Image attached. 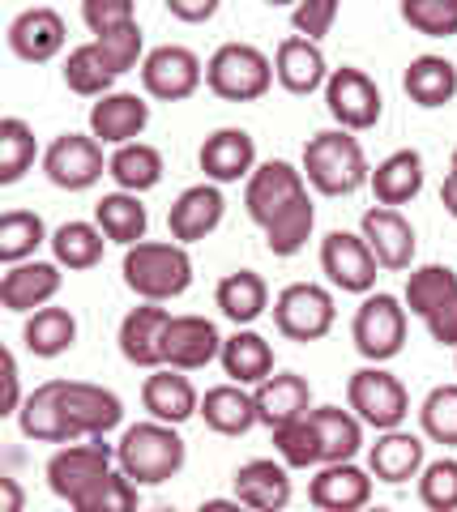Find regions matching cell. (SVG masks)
<instances>
[{"label":"cell","mask_w":457,"mask_h":512,"mask_svg":"<svg viewBox=\"0 0 457 512\" xmlns=\"http://www.w3.org/2000/svg\"><path fill=\"white\" fill-rule=\"evenodd\" d=\"M22 436L39 444H82L103 440L107 431L124 423V402L90 380H43L39 389L26 393L18 410Z\"/></svg>","instance_id":"cell-1"},{"label":"cell","mask_w":457,"mask_h":512,"mask_svg":"<svg viewBox=\"0 0 457 512\" xmlns=\"http://www.w3.org/2000/svg\"><path fill=\"white\" fill-rule=\"evenodd\" d=\"M244 205L248 218L265 231V248L282 256V261L304 252L312 227H317V205L308 197L304 171H295L282 158L252 171V180L244 184Z\"/></svg>","instance_id":"cell-2"},{"label":"cell","mask_w":457,"mask_h":512,"mask_svg":"<svg viewBox=\"0 0 457 512\" xmlns=\"http://www.w3.org/2000/svg\"><path fill=\"white\" fill-rule=\"evenodd\" d=\"M304 180L321 197H351L372 180L368 154L346 128H325L304 146Z\"/></svg>","instance_id":"cell-3"},{"label":"cell","mask_w":457,"mask_h":512,"mask_svg":"<svg viewBox=\"0 0 457 512\" xmlns=\"http://www.w3.org/2000/svg\"><path fill=\"white\" fill-rule=\"evenodd\" d=\"M120 274L137 299L167 303L193 286V256H188L184 244H154V239H146L137 248H124Z\"/></svg>","instance_id":"cell-4"},{"label":"cell","mask_w":457,"mask_h":512,"mask_svg":"<svg viewBox=\"0 0 457 512\" xmlns=\"http://www.w3.org/2000/svg\"><path fill=\"white\" fill-rule=\"evenodd\" d=\"M184 457H188V448L180 440V431L167 423H154V419L124 427V436L116 444L120 470L129 474L137 487H159L167 478H176L184 470Z\"/></svg>","instance_id":"cell-5"},{"label":"cell","mask_w":457,"mask_h":512,"mask_svg":"<svg viewBox=\"0 0 457 512\" xmlns=\"http://www.w3.org/2000/svg\"><path fill=\"white\" fill-rule=\"evenodd\" d=\"M206 86L227 103H252L274 86V60L252 43H223L206 60Z\"/></svg>","instance_id":"cell-6"},{"label":"cell","mask_w":457,"mask_h":512,"mask_svg":"<svg viewBox=\"0 0 457 512\" xmlns=\"http://www.w3.org/2000/svg\"><path fill=\"white\" fill-rule=\"evenodd\" d=\"M346 406L364 427H376V431H398L411 414V393L406 384L385 372V367H359V372L346 380Z\"/></svg>","instance_id":"cell-7"},{"label":"cell","mask_w":457,"mask_h":512,"mask_svg":"<svg viewBox=\"0 0 457 512\" xmlns=\"http://www.w3.org/2000/svg\"><path fill=\"white\" fill-rule=\"evenodd\" d=\"M406 308L428 325L432 342L457 346V274L449 265H419L406 278Z\"/></svg>","instance_id":"cell-8"},{"label":"cell","mask_w":457,"mask_h":512,"mask_svg":"<svg viewBox=\"0 0 457 512\" xmlns=\"http://www.w3.org/2000/svg\"><path fill=\"white\" fill-rule=\"evenodd\" d=\"M112 461H116V453L103 440L65 444V448H56L52 453V461H47V487H52L56 500H65L69 508H77L107 474H112Z\"/></svg>","instance_id":"cell-9"},{"label":"cell","mask_w":457,"mask_h":512,"mask_svg":"<svg viewBox=\"0 0 457 512\" xmlns=\"http://www.w3.org/2000/svg\"><path fill=\"white\" fill-rule=\"evenodd\" d=\"M351 338H355V350L364 355L368 363H389L402 355L406 346V308L402 299L393 295H368L364 303H359V312L351 320Z\"/></svg>","instance_id":"cell-10"},{"label":"cell","mask_w":457,"mask_h":512,"mask_svg":"<svg viewBox=\"0 0 457 512\" xmlns=\"http://www.w3.org/2000/svg\"><path fill=\"white\" fill-rule=\"evenodd\" d=\"M334 295L317 282H291L282 286L278 299H274V325L282 338L291 342H317L334 329Z\"/></svg>","instance_id":"cell-11"},{"label":"cell","mask_w":457,"mask_h":512,"mask_svg":"<svg viewBox=\"0 0 457 512\" xmlns=\"http://www.w3.org/2000/svg\"><path fill=\"white\" fill-rule=\"evenodd\" d=\"M201 82H206V64L197 60L193 47L163 43L141 60V86H146L150 99H163V103L193 99Z\"/></svg>","instance_id":"cell-12"},{"label":"cell","mask_w":457,"mask_h":512,"mask_svg":"<svg viewBox=\"0 0 457 512\" xmlns=\"http://www.w3.org/2000/svg\"><path fill=\"white\" fill-rule=\"evenodd\" d=\"M325 107H329V116L338 120V128H346V133H364V128H372L381 120L385 99L364 69L342 64V69H334L325 82Z\"/></svg>","instance_id":"cell-13"},{"label":"cell","mask_w":457,"mask_h":512,"mask_svg":"<svg viewBox=\"0 0 457 512\" xmlns=\"http://www.w3.org/2000/svg\"><path fill=\"white\" fill-rule=\"evenodd\" d=\"M43 171L56 188L86 192L107 175V158H103V146L90 133H60L43 154Z\"/></svg>","instance_id":"cell-14"},{"label":"cell","mask_w":457,"mask_h":512,"mask_svg":"<svg viewBox=\"0 0 457 512\" xmlns=\"http://www.w3.org/2000/svg\"><path fill=\"white\" fill-rule=\"evenodd\" d=\"M321 269H325V278L334 282L338 291H346V295H372L381 261L372 256L364 235L329 231L321 239Z\"/></svg>","instance_id":"cell-15"},{"label":"cell","mask_w":457,"mask_h":512,"mask_svg":"<svg viewBox=\"0 0 457 512\" xmlns=\"http://www.w3.org/2000/svg\"><path fill=\"white\" fill-rule=\"evenodd\" d=\"M223 355V338H218V325L206 316H171L167 338H163V367H176V372H201Z\"/></svg>","instance_id":"cell-16"},{"label":"cell","mask_w":457,"mask_h":512,"mask_svg":"<svg viewBox=\"0 0 457 512\" xmlns=\"http://www.w3.org/2000/svg\"><path fill=\"white\" fill-rule=\"evenodd\" d=\"M227 214V201H223V188L218 184H193L184 188L167 210V231H171V244H197L218 231V222Z\"/></svg>","instance_id":"cell-17"},{"label":"cell","mask_w":457,"mask_h":512,"mask_svg":"<svg viewBox=\"0 0 457 512\" xmlns=\"http://www.w3.org/2000/svg\"><path fill=\"white\" fill-rule=\"evenodd\" d=\"M146 124H150V103L129 90H112L90 107V137L99 146H116V150L133 146L146 133Z\"/></svg>","instance_id":"cell-18"},{"label":"cell","mask_w":457,"mask_h":512,"mask_svg":"<svg viewBox=\"0 0 457 512\" xmlns=\"http://www.w3.org/2000/svg\"><path fill=\"white\" fill-rule=\"evenodd\" d=\"M197 163L206 171L210 184L252 180V171H257V141H252L248 128H218V133H210L201 141Z\"/></svg>","instance_id":"cell-19"},{"label":"cell","mask_w":457,"mask_h":512,"mask_svg":"<svg viewBox=\"0 0 457 512\" xmlns=\"http://www.w3.org/2000/svg\"><path fill=\"white\" fill-rule=\"evenodd\" d=\"M308 500L317 512H364L372 504V470H359L355 461L321 466L308 483Z\"/></svg>","instance_id":"cell-20"},{"label":"cell","mask_w":457,"mask_h":512,"mask_svg":"<svg viewBox=\"0 0 457 512\" xmlns=\"http://www.w3.org/2000/svg\"><path fill=\"white\" fill-rule=\"evenodd\" d=\"M231 487H235V500H240L248 512H287L291 495H295L287 466L274 461V457L244 461V466L235 470Z\"/></svg>","instance_id":"cell-21"},{"label":"cell","mask_w":457,"mask_h":512,"mask_svg":"<svg viewBox=\"0 0 457 512\" xmlns=\"http://www.w3.org/2000/svg\"><path fill=\"white\" fill-rule=\"evenodd\" d=\"M65 39H69V30H65V18H60L56 9H26L13 18L9 26V47H13V56L26 60V64H47V60H56L60 52H65Z\"/></svg>","instance_id":"cell-22"},{"label":"cell","mask_w":457,"mask_h":512,"mask_svg":"<svg viewBox=\"0 0 457 512\" xmlns=\"http://www.w3.org/2000/svg\"><path fill=\"white\" fill-rule=\"evenodd\" d=\"M359 227H364L359 235L368 239V248H372L376 261H381V269H393V274L411 269V261H415V227L402 218V210L372 205Z\"/></svg>","instance_id":"cell-23"},{"label":"cell","mask_w":457,"mask_h":512,"mask_svg":"<svg viewBox=\"0 0 457 512\" xmlns=\"http://www.w3.org/2000/svg\"><path fill=\"white\" fill-rule=\"evenodd\" d=\"M171 312L159 303H141L129 316L120 320V355L133 367H146V372H159L163 367V338H167Z\"/></svg>","instance_id":"cell-24"},{"label":"cell","mask_w":457,"mask_h":512,"mask_svg":"<svg viewBox=\"0 0 457 512\" xmlns=\"http://www.w3.org/2000/svg\"><path fill=\"white\" fill-rule=\"evenodd\" d=\"M141 406L150 410L154 423H167V427H180L188 423L193 414H201V397L193 389V380L176 367H159L150 372L146 384H141Z\"/></svg>","instance_id":"cell-25"},{"label":"cell","mask_w":457,"mask_h":512,"mask_svg":"<svg viewBox=\"0 0 457 512\" xmlns=\"http://www.w3.org/2000/svg\"><path fill=\"white\" fill-rule=\"evenodd\" d=\"M60 291V265L56 261H26V265H9V274L0 278V303L9 312H30L56 299Z\"/></svg>","instance_id":"cell-26"},{"label":"cell","mask_w":457,"mask_h":512,"mask_svg":"<svg viewBox=\"0 0 457 512\" xmlns=\"http://www.w3.org/2000/svg\"><path fill=\"white\" fill-rule=\"evenodd\" d=\"M252 402H257V423H265L270 431L287 427L295 419H304V414H312V389L304 376L295 372H274L265 384H257L252 389Z\"/></svg>","instance_id":"cell-27"},{"label":"cell","mask_w":457,"mask_h":512,"mask_svg":"<svg viewBox=\"0 0 457 512\" xmlns=\"http://www.w3.org/2000/svg\"><path fill=\"white\" fill-rule=\"evenodd\" d=\"M274 77L282 82V90L291 94H312L329 82V64H325V52L312 39H282L278 52H274Z\"/></svg>","instance_id":"cell-28"},{"label":"cell","mask_w":457,"mask_h":512,"mask_svg":"<svg viewBox=\"0 0 457 512\" xmlns=\"http://www.w3.org/2000/svg\"><path fill=\"white\" fill-rule=\"evenodd\" d=\"M368 470L381 483H411V478L423 474V440L411 436V431H381V440L368 448Z\"/></svg>","instance_id":"cell-29"},{"label":"cell","mask_w":457,"mask_h":512,"mask_svg":"<svg viewBox=\"0 0 457 512\" xmlns=\"http://www.w3.org/2000/svg\"><path fill=\"white\" fill-rule=\"evenodd\" d=\"M368 184H372L376 205H385V210H398V205L415 201L419 188H423V158H419V150H393L389 158L376 163Z\"/></svg>","instance_id":"cell-30"},{"label":"cell","mask_w":457,"mask_h":512,"mask_svg":"<svg viewBox=\"0 0 457 512\" xmlns=\"http://www.w3.org/2000/svg\"><path fill=\"white\" fill-rule=\"evenodd\" d=\"M223 372L231 376V384H265L274 376V346L252 329H235L231 338L223 342Z\"/></svg>","instance_id":"cell-31"},{"label":"cell","mask_w":457,"mask_h":512,"mask_svg":"<svg viewBox=\"0 0 457 512\" xmlns=\"http://www.w3.org/2000/svg\"><path fill=\"white\" fill-rule=\"evenodd\" d=\"M402 90L419 107H445L457 99V64L445 56H415L402 73Z\"/></svg>","instance_id":"cell-32"},{"label":"cell","mask_w":457,"mask_h":512,"mask_svg":"<svg viewBox=\"0 0 457 512\" xmlns=\"http://www.w3.org/2000/svg\"><path fill=\"white\" fill-rule=\"evenodd\" d=\"M201 419L218 436H244L257 427V402L252 393H244V384H214L201 397Z\"/></svg>","instance_id":"cell-33"},{"label":"cell","mask_w":457,"mask_h":512,"mask_svg":"<svg viewBox=\"0 0 457 512\" xmlns=\"http://www.w3.org/2000/svg\"><path fill=\"white\" fill-rule=\"evenodd\" d=\"M94 222H99V231L112 239V244L137 248V244H146L150 214H146V205H141V197H133V192H107V197L94 205Z\"/></svg>","instance_id":"cell-34"},{"label":"cell","mask_w":457,"mask_h":512,"mask_svg":"<svg viewBox=\"0 0 457 512\" xmlns=\"http://www.w3.org/2000/svg\"><path fill=\"white\" fill-rule=\"evenodd\" d=\"M214 303L223 308L227 320L248 329L252 320L270 308V286H265V278L257 274V269H235V274H227L223 282H218Z\"/></svg>","instance_id":"cell-35"},{"label":"cell","mask_w":457,"mask_h":512,"mask_svg":"<svg viewBox=\"0 0 457 512\" xmlns=\"http://www.w3.org/2000/svg\"><path fill=\"white\" fill-rule=\"evenodd\" d=\"M312 423H317V436H321V461L325 466L355 461V453L364 448V423H359L351 410L321 406V410H312Z\"/></svg>","instance_id":"cell-36"},{"label":"cell","mask_w":457,"mask_h":512,"mask_svg":"<svg viewBox=\"0 0 457 512\" xmlns=\"http://www.w3.org/2000/svg\"><path fill=\"white\" fill-rule=\"evenodd\" d=\"M107 175L116 180L120 192H133V197H141V192L159 188L163 180V154L146 146V141H133V146H120L112 158H107Z\"/></svg>","instance_id":"cell-37"},{"label":"cell","mask_w":457,"mask_h":512,"mask_svg":"<svg viewBox=\"0 0 457 512\" xmlns=\"http://www.w3.org/2000/svg\"><path fill=\"white\" fill-rule=\"evenodd\" d=\"M22 342L35 359L65 355V350H73V342H77V316L69 308H39L35 316H26Z\"/></svg>","instance_id":"cell-38"},{"label":"cell","mask_w":457,"mask_h":512,"mask_svg":"<svg viewBox=\"0 0 457 512\" xmlns=\"http://www.w3.org/2000/svg\"><path fill=\"white\" fill-rule=\"evenodd\" d=\"M65 86H69L73 94H82V99H103V94H112L116 69L107 64L103 47L94 43V39L69 52V60H65Z\"/></svg>","instance_id":"cell-39"},{"label":"cell","mask_w":457,"mask_h":512,"mask_svg":"<svg viewBox=\"0 0 457 512\" xmlns=\"http://www.w3.org/2000/svg\"><path fill=\"white\" fill-rule=\"evenodd\" d=\"M107 235L99 231V222H65L52 235V252L60 269H94L103 261Z\"/></svg>","instance_id":"cell-40"},{"label":"cell","mask_w":457,"mask_h":512,"mask_svg":"<svg viewBox=\"0 0 457 512\" xmlns=\"http://www.w3.org/2000/svg\"><path fill=\"white\" fill-rule=\"evenodd\" d=\"M35 154H39L35 128L18 116L0 120V184H18L22 175L35 167Z\"/></svg>","instance_id":"cell-41"},{"label":"cell","mask_w":457,"mask_h":512,"mask_svg":"<svg viewBox=\"0 0 457 512\" xmlns=\"http://www.w3.org/2000/svg\"><path fill=\"white\" fill-rule=\"evenodd\" d=\"M43 239H47V227L39 214H30V210L0 214V261L5 265H26Z\"/></svg>","instance_id":"cell-42"},{"label":"cell","mask_w":457,"mask_h":512,"mask_svg":"<svg viewBox=\"0 0 457 512\" xmlns=\"http://www.w3.org/2000/svg\"><path fill=\"white\" fill-rule=\"evenodd\" d=\"M274 448H278V461L287 470H308V466H325L321 461V436H317V423L312 414L295 419L287 427L274 431Z\"/></svg>","instance_id":"cell-43"},{"label":"cell","mask_w":457,"mask_h":512,"mask_svg":"<svg viewBox=\"0 0 457 512\" xmlns=\"http://www.w3.org/2000/svg\"><path fill=\"white\" fill-rule=\"evenodd\" d=\"M419 423H423V436L428 440L457 448V384H436V389L423 397Z\"/></svg>","instance_id":"cell-44"},{"label":"cell","mask_w":457,"mask_h":512,"mask_svg":"<svg viewBox=\"0 0 457 512\" xmlns=\"http://www.w3.org/2000/svg\"><path fill=\"white\" fill-rule=\"evenodd\" d=\"M402 22L428 39H449L457 35V0H406Z\"/></svg>","instance_id":"cell-45"},{"label":"cell","mask_w":457,"mask_h":512,"mask_svg":"<svg viewBox=\"0 0 457 512\" xmlns=\"http://www.w3.org/2000/svg\"><path fill=\"white\" fill-rule=\"evenodd\" d=\"M419 500L428 512H457V461L440 457L419 474Z\"/></svg>","instance_id":"cell-46"},{"label":"cell","mask_w":457,"mask_h":512,"mask_svg":"<svg viewBox=\"0 0 457 512\" xmlns=\"http://www.w3.org/2000/svg\"><path fill=\"white\" fill-rule=\"evenodd\" d=\"M73 512H137V483L124 470H112Z\"/></svg>","instance_id":"cell-47"},{"label":"cell","mask_w":457,"mask_h":512,"mask_svg":"<svg viewBox=\"0 0 457 512\" xmlns=\"http://www.w3.org/2000/svg\"><path fill=\"white\" fill-rule=\"evenodd\" d=\"M82 18H86V26H90V35L103 39V35H116V30L133 26V22H137V9L129 5V0H86V5H82Z\"/></svg>","instance_id":"cell-48"},{"label":"cell","mask_w":457,"mask_h":512,"mask_svg":"<svg viewBox=\"0 0 457 512\" xmlns=\"http://www.w3.org/2000/svg\"><path fill=\"white\" fill-rule=\"evenodd\" d=\"M334 22H338V5H334V0H299V5L291 9L295 35L299 39H312V43L325 39Z\"/></svg>","instance_id":"cell-49"},{"label":"cell","mask_w":457,"mask_h":512,"mask_svg":"<svg viewBox=\"0 0 457 512\" xmlns=\"http://www.w3.org/2000/svg\"><path fill=\"white\" fill-rule=\"evenodd\" d=\"M94 43L103 47V56H107V64L116 69V77L129 73V69H137V60H141V26H137V22L124 26V30H116V35L94 39Z\"/></svg>","instance_id":"cell-50"},{"label":"cell","mask_w":457,"mask_h":512,"mask_svg":"<svg viewBox=\"0 0 457 512\" xmlns=\"http://www.w3.org/2000/svg\"><path fill=\"white\" fill-rule=\"evenodd\" d=\"M167 13L176 22H210L218 13V0H167Z\"/></svg>","instance_id":"cell-51"},{"label":"cell","mask_w":457,"mask_h":512,"mask_svg":"<svg viewBox=\"0 0 457 512\" xmlns=\"http://www.w3.org/2000/svg\"><path fill=\"white\" fill-rule=\"evenodd\" d=\"M22 380H18V359L13 355H5V410L0 414H18L22 410Z\"/></svg>","instance_id":"cell-52"},{"label":"cell","mask_w":457,"mask_h":512,"mask_svg":"<svg viewBox=\"0 0 457 512\" xmlns=\"http://www.w3.org/2000/svg\"><path fill=\"white\" fill-rule=\"evenodd\" d=\"M0 491H5V508L0 512H22L26 508V491H22V483L13 474H0Z\"/></svg>","instance_id":"cell-53"},{"label":"cell","mask_w":457,"mask_h":512,"mask_svg":"<svg viewBox=\"0 0 457 512\" xmlns=\"http://www.w3.org/2000/svg\"><path fill=\"white\" fill-rule=\"evenodd\" d=\"M440 205H445V210L457 218V180H453V175H445V184H440Z\"/></svg>","instance_id":"cell-54"},{"label":"cell","mask_w":457,"mask_h":512,"mask_svg":"<svg viewBox=\"0 0 457 512\" xmlns=\"http://www.w3.org/2000/svg\"><path fill=\"white\" fill-rule=\"evenodd\" d=\"M197 512H248V508H244L240 500H206Z\"/></svg>","instance_id":"cell-55"},{"label":"cell","mask_w":457,"mask_h":512,"mask_svg":"<svg viewBox=\"0 0 457 512\" xmlns=\"http://www.w3.org/2000/svg\"><path fill=\"white\" fill-rule=\"evenodd\" d=\"M449 175H453V180H457V150H453V158H449Z\"/></svg>","instance_id":"cell-56"},{"label":"cell","mask_w":457,"mask_h":512,"mask_svg":"<svg viewBox=\"0 0 457 512\" xmlns=\"http://www.w3.org/2000/svg\"><path fill=\"white\" fill-rule=\"evenodd\" d=\"M364 512H393V508H381V504H376V508H372V504H368V508H364Z\"/></svg>","instance_id":"cell-57"},{"label":"cell","mask_w":457,"mask_h":512,"mask_svg":"<svg viewBox=\"0 0 457 512\" xmlns=\"http://www.w3.org/2000/svg\"><path fill=\"white\" fill-rule=\"evenodd\" d=\"M159 512H167V508H159Z\"/></svg>","instance_id":"cell-58"}]
</instances>
